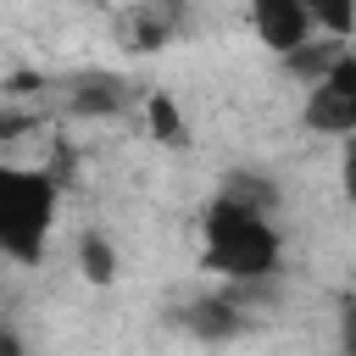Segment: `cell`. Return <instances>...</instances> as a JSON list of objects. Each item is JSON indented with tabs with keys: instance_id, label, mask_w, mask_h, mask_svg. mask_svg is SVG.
I'll return each mask as SVG.
<instances>
[{
	"instance_id": "6da1fadb",
	"label": "cell",
	"mask_w": 356,
	"mask_h": 356,
	"mask_svg": "<svg viewBox=\"0 0 356 356\" xmlns=\"http://www.w3.org/2000/svg\"><path fill=\"white\" fill-rule=\"evenodd\" d=\"M206 267L234 284H256L278 273V228L267 222V211L217 195L206 206Z\"/></svg>"
},
{
	"instance_id": "7a4b0ae2",
	"label": "cell",
	"mask_w": 356,
	"mask_h": 356,
	"mask_svg": "<svg viewBox=\"0 0 356 356\" xmlns=\"http://www.w3.org/2000/svg\"><path fill=\"white\" fill-rule=\"evenodd\" d=\"M50 211H56V189L39 172L22 167H0V250L17 261H39L44 234H50Z\"/></svg>"
},
{
	"instance_id": "3957f363",
	"label": "cell",
	"mask_w": 356,
	"mask_h": 356,
	"mask_svg": "<svg viewBox=\"0 0 356 356\" xmlns=\"http://www.w3.org/2000/svg\"><path fill=\"white\" fill-rule=\"evenodd\" d=\"M306 122L317 134H356V50H339V61L312 83Z\"/></svg>"
},
{
	"instance_id": "277c9868",
	"label": "cell",
	"mask_w": 356,
	"mask_h": 356,
	"mask_svg": "<svg viewBox=\"0 0 356 356\" xmlns=\"http://www.w3.org/2000/svg\"><path fill=\"white\" fill-rule=\"evenodd\" d=\"M250 28H256V39H261L267 50H278V56H289L295 44L312 39V17H306L300 0H250Z\"/></svg>"
},
{
	"instance_id": "5b68a950",
	"label": "cell",
	"mask_w": 356,
	"mask_h": 356,
	"mask_svg": "<svg viewBox=\"0 0 356 356\" xmlns=\"http://www.w3.org/2000/svg\"><path fill=\"white\" fill-rule=\"evenodd\" d=\"M122 106H128V89H122V78H111V72H89V78L72 83V111H78V117H111V111H122Z\"/></svg>"
},
{
	"instance_id": "8992f818",
	"label": "cell",
	"mask_w": 356,
	"mask_h": 356,
	"mask_svg": "<svg viewBox=\"0 0 356 356\" xmlns=\"http://www.w3.org/2000/svg\"><path fill=\"white\" fill-rule=\"evenodd\" d=\"M339 50H345V39H317V44L306 39V44H295V50L284 56V67H289L295 78H306V83H317V78H323V72H328V67L339 61Z\"/></svg>"
},
{
	"instance_id": "52a82bcc",
	"label": "cell",
	"mask_w": 356,
	"mask_h": 356,
	"mask_svg": "<svg viewBox=\"0 0 356 356\" xmlns=\"http://www.w3.org/2000/svg\"><path fill=\"white\" fill-rule=\"evenodd\" d=\"M312 28H323L328 39H350L356 33V0H300Z\"/></svg>"
},
{
	"instance_id": "ba28073f",
	"label": "cell",
	"mask_w": 356,
	"mask_h": 356,
	"mask_svg": "<svg viewBox=\"0 0 356 356\" xmlns=\"http://www.w3.org/2000/svg\"><path fill=\"white\" fill-rule=\"evenodd\" d=\"M145 117H150V134L161 145H189V128H184V111H178L172 95H150L145 100Z\"/></svg>"
},
{
	"instance_id": "9c48e42d",
	"label": "cell",
	"mask_w": 356,
	"mask_h": 356,
	"mask_svg": "<svg viewBox=\"0 0 356 356\" xmlns=\"http://www.w3.org/2000/svg\"><path fill=\"white\" fill-rule=\"evenodd\" d=\"M78 267H83L89 284H111V278H117V250H111L100 234H83V239H78Z\"/></svg>"
},
{
	"instance_id": "30bf717a",
	"label": "cell",
	"mask_w": 356,
	"mask_h": 356,
	"mask_svg": "<svg viewBox=\"0 0 356 356\" xmlns=\"http://www.w3.org/2000/svg\"><path fill=\"white\" fill-rule=\"evenodd\" d=\"M200 317H195V328L206 334V339H217V334H234L239 328V317H234V306L228 300H206V306H195Z\"/></svg>"
},
{
	"instance_id": "8fae6325",
	"label": "cell",
	"mask_w": 356,
	"mask_h": 356,
	"mask_svg": "<svg viewBox=\"0 0 356 356\" xmlns=\"http://www.w3.org/2000/svg\"><path fill=\"white\" fill-rule=\"evenodd\" d=\"M339 350H345V356H356V300L339 312Z\"/></svg>"
},
{
	"instance_id": "7c38bea8",
	"label": "cell",
	"mask_w": 356,
	"mask_h": 356,
	"mask_svg": "<svg viewBox=\"0 0 356 356\" xmlns=\"http://www.w3.org/2000/svg\"><path fill=\"white\" fill-rule=\"evenodd\" d=\"M339 184H345V195H350V206H356V145L345 150V167H339Z\"/></svg>"
},
{
	"instance_id": "4fadbf2b",
	"label": "cell",
	"mask_w": 356,
	"mask_h": 356,
	"mask_svg": "<svg viewBox=\"0 0 356 356\" xmlns=\"http://www.w3.org/2000/svg\"><path fill=\"white\" fill-rule=\"evenodd\" d=\"M0 356H22V345H17V334H0Z\"/></svg>"
}]
</instances>
